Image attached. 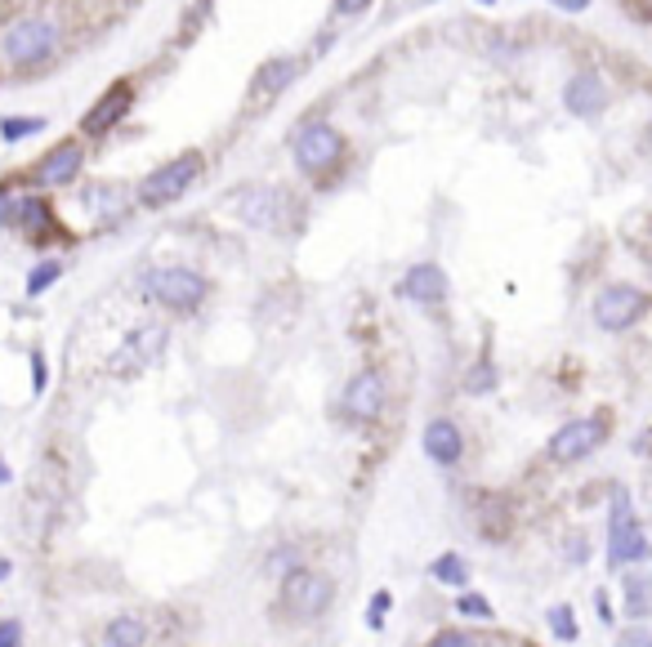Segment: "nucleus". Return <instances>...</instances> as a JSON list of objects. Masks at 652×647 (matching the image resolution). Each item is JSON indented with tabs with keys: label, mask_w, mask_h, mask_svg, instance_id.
I'll use <instances>...</instances> for the list:
<instances>
[{
	"label": "nucleus",
	"mask_w": 652,
	"mask_h": 647,
	"mask_svg": "<svg viewBox=\"0 0 652 647\" xmlns=\"http://www.w3.org/2000/svg\"><path fill=\"white\" fill-rule=\"evenodd\" d=\"M643 134H648V148H652V121H648V130H643Z\"/></svg>",
	"instance_id": "e433bc0d"
},
{
	"label": "nucleus",
	"mask_w": 652,
	"mask_h": 647,
	"mask_svg": "<svg viewBox=\"0 0 652 647\" xmlns=\"http://www.w3.org/2000/svg\"><path fill=\"white\" fill-rule=\"evenodd\" d=\"M148 643V625L138 617H117L104 630V647H144Z\"/></svg>",
	"instance_id": "a211bd4d"
},
{
	"label": "nucleus",
	"mask_w": 652,
	"mask_h": 647,
	"mask_svg": "<svg viewBox=\"0 0 652 647\" xmlns=\"http://www.w3.org/2000/svg\"><path fill=\"white\" fill-rule=\"evenodd\" d=\"M389 608H394V594H385V589H381L376 598H371V612H366V625H371V630H385V612H389Z\"/></svg>",
	"instance_id": "bb28decb"
},
{
	"label": "nucleus",
	"mask_w": 652,
	"mask_h": 647,
	"mask_svg": "<svg viewBox=\"0 0 652 647\" xmlns=\"http://www.w3.org/2000/svg\"><path fill=\"white\" fill-rule=\"evenodd\" d=\"M617 647H652V630L635 625V630H626V634L617 638Z\"/></svg>",
	"instance_id": "c85d7f7f"
},
{
	"label": "nucleus",
	"mask_w": 652,
	"mask_h": 647,
	"mask_svg": "<svg viewBox=\"0 0 652 647\" xmlns=\"http://www.w3.org/2000/svg\"><path fill=\"white\" fill-rule=\"evenodd\" d=\"M45 130V117H0V138L5 144H19L27 134H40Z\"/></svg>",
	"instance_id": "5701e85b"
},
{
	"label": "nucleus",
	"mask_w": 652,
	"mask_h": 647,
	"mask_svg": "<svg viewBox=\"0 0 652 647\" xmlns=\"http://www.w3.org/2000/svg\"><path fill=\"white\" fill-rule=\"evenodd\" d=\"M59 277H63V264H59V259L36 264V268L27 272V295H32V300H36V295H45V291H50V286L59 282Z\"/></svg>",
	"instance_id": "4be33fe9"
},
{
	"label": "nucleus",
	"mask_w": 652,
	"mask_h": 647,
	"mask_svg": "<svg viewBox=\"0 0 652 647\" xmlns=\"http://www.w3.org/2000/svg\"><path fill=\"white\" fill-rule=\"evenodd\" d=\"M166 349V327H138L125 335V344L112 357V371L117 376H134V371H148V366L161 357Z\"/></svg>",
	"instance_id": "9d476101"
},
{
	"label": "nucleus",
	"mask_w": 652,
	"mask_h": 647,
	"mask_svg": "<svg viewBox=\"0 0 652 647\" xmlns=\"http://www.w3.org/2000/svg\"><path fill=\"white\" fill-rule=\"evenodd\" d=\"M291 206L295 202L282 188H246V193H238V215L251 228H282Z\"/></svg>",
	"instance_id": "ddd939ff"
},
{
	"label": "nucleus",
	"mask_w": 652,
	"mask_h": 647,
	"mask_svg": "<svg viewBox=\"0 0 652 647\" xmlns=\"http://www.w3.org/2000/svg\"><path fill=\"white\" fill-rule=\"evenodd\" d=\"M603 442H608V415H581V420H568L545 447V455L554 465H577V460L594 455Z\"/></svg>",
	"instance_id": "6e6552de"
},
{
	"label": "nucleus",
	"mask_w": 652,
	"mask_h": 647,
	"mask_svg": "<svg viewBox=\"0 0 652 647\" xmlns=\"http://www.w3.org/2000/svg\"><path fill=\"white\" fill-rule=\"evenodd\" d=\"M430 647H479V638L464 634V630H443V634H434Z\"/></svg>",
	"instance_id": "cd10ccee"
},
{
	"label": "nucleus",
	"mask_w": 652,
	"mask_h": 647,
	"mask_svg": "<svg viewBox=\"0 0 652 647\" xmlns=\"http://www.w3.org/2000/svg\"><path fill=\"white\" fill-rule=\"evenodd\" d=\"M479 5H492V0H479Z\"/></svg>",
	"instance_id": "4c0bfd02"
},
{
	"label": "nucleus",
	"mask_w": 652,
	"mask_h": 647,
	"mask_svg": "<svg viewBox=\"0 0 652 647\" xmlns=\"http://www.w3.org/2000/svg\"><path fill=\"white\" fill-rule=\"evenodd\" d=\"M430 576H434L438 585L464 589V585H470V563H464L460 553H456V549H447V553H438V559L430 563Z\"/></svg>",
	"instance_id": "6ab92c4d"
},
{
	"label": "nucleus",
	"mask_w": 652,
	"mask_h": 647,
	"mask_svg": "<svg viewBox=\"0 0 652 647\" xmlns=\"http://www.w3.org/2000/svg\"><path fill=\"white\" fill-rule=\"evenodd\" d=\"M421 442H425V455L434 460V465H443V469L460 465V455H464V434H460L456 420H447V415H434V420L425 425Z\"/></svg>",
	"instance_id": "dca6fc26"
},
{
	"label": "nucleus",
	"mask_w": 652,
	"mask_h": 647,
	"mask_svg": "<svg viewBox=\"0 0 652 647\" xmlns=\"http://www.w3.org/2000/svg\"><path fill=\"white\" fill-rule=\"evenodd\" d=\"M648 559V536L639 527V514L630 504V491L617 487L613 491V514H608V563L613 567H630Z\"/></svg>",
	"instance_id": "0eeeda50"
},
{
	"label": "nucleus",
	"mask_w": 652,
	"mask_h": 647,
	"mask_svg": "<svg viewBox=\"0 0 652 647\" xmlns=\"http://www.w3.org/2000/svg\"><path fill=\"white\" fill-rule=\"evenodd\" d=\"M496 389V366L492 362H479L470 376H464V393H492Z\"/></svg>",
	"instance_id": "b1692460"
},
{
	"label": "nucleus",
	"mask_w": 652,
	"mask_h": 647,
	"mask_svg": "<svg viewBox=\"0 0 652 647\" xmlns=\"http://www.w3.org/2000/svg\"><path fill=\"white\" fill-rule=\"evenodd\" d=\"M89 206L99 215H117L121 210V188H89Z\"/></svg>",
	"instance_id": "a878e982"
},
{
	"label": "nucleus",
	"mask_w": 652,
	"mask_h": 647,
	"mask_svg": "<svg viewBox=\"0 0 652 647\" xmlns=\"http://www.w3.org/2000/svg\"><path fill=\"white\" fill-rule=\"evenodd\" d=\"M626 612L643 621L652 612V581L648 576H626Z\"/></svg>",
	"instance_id": "aec40b11"
},
{
	"label": "nucleus",
	"mask_w": 652,
	"mask_h": 647,
	"mask_svg": "<svg viewBox=\"0 0 652 647\" xmlns=\"http://www.w3.org/2000/svg\"><path fill=\"white\" fill-rule=\"evenodd\" d=\"M130 103H134V85L130 81H117V85H108L104 95H99V103L85 112V121H81V130L85 134H108L125 112H130Z\"/></svg>",
	"instance_id": "2eb2a0df"
},
{
	"label": "nucleus",
	"mask_w": 652,
	"mask_h": 647,
	"mask_svg": "<svg viewBox=\"0 0 652 647\" xmlns=\"http://www.w3.org/2000/svg\"><path fill=\"white\" fill-rule=\"evenodd\" d=\"M59 50V27L40 14H27V19H14L0 36V54H5L14 68H36Z\"/></svg>",
	"instance_id": "f03ea898"
},
{
	"label": "nucleus",
	"mask_w": 652,
	"mask_h": 647,
	"mask_svg": "<svg viewBox=\"0 0 652 647\" xmlns=\"http://www.w3.org/2000/svg\"><path fill=\"white\" fill-rule=\"evenodd\" d=\"M456 612L460 617H474V621H492V603H487L483 594H460L456 598Z\"/></svg>",
	"instance_id": "393cba45"
},
{
	"label": "nucleus",
	"mask_w": 652,
	"mask_h": 647,
	"mask_svg": "<svg viewBox=\"0 0 652 647\" xmlns=\"http://www.w3.org/2000/svg\"><path fill=\"white\" fill-rule=\"evenodd\" d=\"M202 170H206L202 152H179L166 166L148 170V179L138 183V202H144L148 210H161V206H170V202H179L183 193H189L193 183L202 179Z\"/></svg>",
	"instance_id": "7ed1b4c3"
},
{
	"label": "nucleus",
	"mask_w": 652,
	"mask_h": 647,
	"mask_svg": "<svg viewBox=\"0 0 652 647\" xmlns=\"http://www.w3.org/2000/svg\"><path fill=\"white\" fill-rule=\"evenodd\" d=\"M295 72H300V68H295L291 54H277V59L259 63V72H255V81H251V95H259V99H277L282 89H291Z\"/></svg>",
	"instance_id": "f3484780"
},
{
	"label": "nucleus",
	"mask_w": 652,
	"mask_h": 647,
	"mask_svg": "<svg viewBox=\"0 0 652 647\" xmlns=\"http://www.w3.org/2000/svg\"><path fill=\"white\" fill-rule=\"evenodd\" d=\"M0 483H10V465H0Z\"/></svg>",
	"instance_id": "c9c22d12"
},
{
	"label": "nucleus",
	"mask_w": 652,
	"mask_h": 647,
	"mask_svg": "<svg viewBox=\"0 0 652 647\" xmlns=\"http://www.w3.org/2000/svg\"><path fill=\"white\" fill-rule=\"evenodd\" d=\"M648 308H652L648 291H639V286H630V282H613V286H603V291L594 295L590 317H594V327H599V331L621 335V331L639 327V321L648 317Z\"/></svg>",
	"instance_id": "20e7f679"
},
{
	"label": "nucleus",
	"mask_w": 652,
	"mask_h": 647,
	"mask_svg": "<svg viewBox=\"0 0 652 647\" xmlns=\"http://www.w3.org/2000/svg\"><path fill=\"white\" fill-rule=\"evenodd\" d=\"M291 157L304 174H326L345 161V134L331 121H304L291 138Z\"/></svg>",
	"instance_id": "423d86ee"
},
{
	"label": "nucleus",
	"mask_w": 652,
	"mask_h": 647,
	"mask_svg": "<svg viewBox=\"0 0 652 647\" xmlns=\"http://www.w3.org/2000/svg\"><path fill=\"white\" fill-rule=\"evenodd\" d=\"M545 621H550V634H554L558 643H577V638H581V630H577V612H572L568 603H554V608L545 612Z\"/></svg>",
	"instance_id": "412c9836"
},
{
	"label": "nucleus",
	"mask_w": 652,
	"mask_h": 647,
	"mask_svg": "<svg viewBox=\"0 0 652 647\" xmlns=\"http://www.w3.org/2000/svg\"><path fill=\"white\" fill-rule=\"evenodd\" d=\"M648 264H652V255H648Z\"/></svg>",
	"instance_id": "58836bf2"
},
{
	"label": "nucleus",
	"mask_w": 652,
	"mask_h": 647,
	"mask_svg": "<svg viewBox=\"0 0 652 647\" xmlns=\"http://www.w3.org/2000/svg\"><path fill=\"white\" fill-rule=\"evenodd\" d=\"M0 647H23V625L19 621H0Z\"/></svg>",
	"instance_id": "c756f323"
},
{
	"label": "nucleus",
	"mask_w": 652,
	"mask_h": 647,
	"mask_svg": "<svg viewBox=\"0 0 652 647\" xmlns=\"http://www.w3.org/2000/svg\"><path fill=\"white\" fill-rule=\"evenodd\" d=\"M554 5H558V10H568V14H581V10L590 5V0H554Z\"/></svg>",
	"instance_id": "473e14b6"
},
{
	"label": "nucleus",
	"mask_w": 652,
	"mask_h": 647,
	"mask_svg": "<svg viewBox=\"0 0 652 647\" xmlns=\"http://www.w3.org/2000/svg\"><path fill=\"white\" fill-rule=\"evenodd\" d=\"M366 5H371V0H336V10H340V14H362Z\"/></svg>",
	"instance_id": "2f4dec72"
},
{
	"label": "nucleus",
	"mask_w": 652,
	"mask_h": 647,
	"mask_svg": "<svg viewBox=\"0 0 652 647\" xmlns=\"http://www.w3.org/2000/svg\"><path fill=\"white\" fill-rule=\"evenodd\" d=\"M10 572H14V563H10V559H0V581H5Z\"/></svg>",
	"instance_id": "72a5a7b5"
},
{
	"label": "nucleus",
	"mask_w": 652,
	"mask_h": 647,
	"mask_svg": "<svg viewBox=\"0 0 652 647\" xmlns=\"http://www.w3.org/2000/svg\"><path fill=\"white\" fill-rule=\"evenodd\" d=\"M144 295L170 313H197L210 295V282L197 272V268H183V264H166V268H153L144 277Z\"/></svg>",
	"instance_id": "f257e3e1"
},
{
	"label": "nucleus",
	"mask_w": 652,
	"mask_h": 647,
	"mask_svg": "<svg viewBox=\"0 0 652 647\" xmlns=\"http://www.w3.org/2000/svg\"><path fill=\"white\" fill-rule=\"evenodd\" d=\"M613 103V89H608V81H603L599 72H577V76H568V85H564V108L572 112V117H581V121H594L603 108Z\"/></svg>",
	"instance_id": "9b49d317"
},
{
	"label": "nucleus",
	"mask_w": 652,
	"mask_h": 647,
	"mask_svg": "<svg viewBox=\"0 0 652 647\" xmlns=\"http://www.w3.org/2000/svg\"><path fill=\"white\" fill-rule=\"evenodd\" d=\"M385 402H389V384H385L381 371H358V376L345 384V398H340L345 415H349V420H358V425L381 420Z\"/></svg>",
	"instance_id": "1a4fd4ad"
},
{
	"label": "nucleus",
	"mask_w": 652,
	"mask_h": 647,
	"mask_svg": "<svg viewBox=\"0 0 652 647\" xmlns=\"http://www.w3.org/2000/svg\"><path fill=\"white\" fill-rule=\"evenodd\" d=\"M447 291H451L447 286V272L438 264H411L407 277L398 282V295L407 304H421V308H438L447 300Z\"/></svg>",
	"instance_id": "4468645a"
},
{
	"label": "nucleus",
	"mask_w": 652,
	"mask_h": 647,
	"mask_svg": "<svg viewBox=\"0 0 652 647\" xmlns=\"http://www.w3.org/2000/svg\"><path fill=\"white\" fill-rule=\"evenodd\" d=\"M45 384H50V371H45V357H40V353H32V389H36V393H45Z\"/></svg>",
	"instance_id": "7c9ffc66"
},
{
	"label": "nucleus",
	"mask_w": 652,
	"mask_h": 647,
	"mask_svg": "<svg viewBox=\"0 0 652 647\" xmlns=\"http://www.w3.org/2000/svg\"><path fill=\"white\" fill-rule=\"evenodd\" d=\"M639 14H648V19H652V0H639Z\"/></svg>",
	"instance_id": "f704fd0d"
},
{
	"label": "nucleus",
	"mask_w": 652,
	"mask_h": 647,
	"mask_svg": "<svg viewBox=\"0 0 652 647\" xmlns=\"http://www.w3.org/2000/svg\"><path fill=\"white\" fill-rule=\"evenodd\" d=\"M81 166H85V148L76 138H63V144H55L36 161V183L40 188H68V183H76Z\"/></svg>",
	"instance_id": "f8f14e48"
},
{
	"label": "nucleus",
	"mask_w": 652,
	"mask_h": 647,
	"mask_svg": "<svg viewBox=\"0 0 652 647\" xmlns=\"http://www.w3.org/2000/svg\"><path fill=\"white\" fill-rule=\"evenodd\" d=\"M331 603H336V581L331 576H322L313 567H295V572L282 576V608L300 625L326 617V612H331Z\"/></svg>",
	"instance_id": "39448f33"
}]
</instances>
